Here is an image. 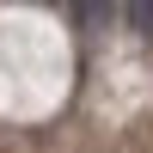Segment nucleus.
<instances>
[{
	"label": "nucleus",
	"instance_id": "obj_1",
	"mask_svg": "<svg viewBox=\"0 0 153 153\" xmlns=\"http://www.w3.org/2000/svg\"><path fill=\"white\" fill-rule=\"evenodd\" d=\"M129 19L141 25V37H153V6H129Z\"/></svg>",
	"mask_w": 153,
	"mask_h": 153
}]
</instances>
